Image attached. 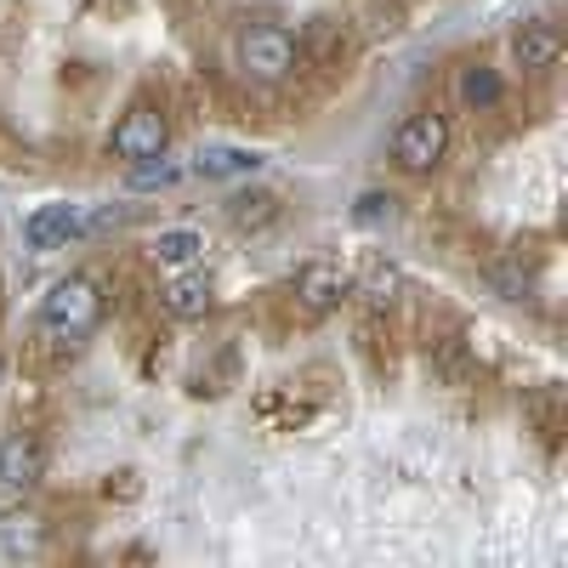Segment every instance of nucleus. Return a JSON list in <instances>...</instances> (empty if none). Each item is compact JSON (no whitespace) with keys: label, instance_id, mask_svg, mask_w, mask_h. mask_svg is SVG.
<instances>
[{"label":"nucleus","instance_id":"obj_1","mask_svg":"<svg viewBox=\"0 0 568 568\" xmlns=\"http://www.w3.org/2000/svg\"><path fill=\"white\" fill-rule=\"evenodd\" d=\"M103 313H109V296H103V284L91 278V273H69V278H58L52 284V296L40 302V329L52 342H85L91 329L103 324Z\"/></svg>","mask_w":568,"mask_h":568},{"label":"nucleus","instance_id":"obj_2","mask_svg":"<svg viewBox=\"0 0 568 568\" xmlns=\"http://www.w3.org/2000/svg\"><path fill=\"white\" fill-rule=\"evenodd\" d=\"M165 149H171V120H165V109H160L154 98H131L125 114H120L114 131H109V154L125 160V165H154V160H165Z\"/></svg>","mask_w":568,"mask_h":568},{"label":"nucleus","instance_id":"obj_3","mask_svg":"<svg viewBox=\"0 0 568 568\" xmlns=\"http://www.w3.org/2000/svg\"><path fill=\"white\" fill-rule=\"evenodd\" d=\"M449 154V114L438 109H415L398 120L393 131V165L409 171V176H433Z\"/></svg>","mask_w":568,"mask_h":568},{"label":"nucleus","instance_id":"obj_4","mask_svg":"<svg viewBox=\"0 0 568 568\" xmlns=\"http://www.w3.org/2000/svg\"><path fill=\"white\" fill-rule=\"evenodd\" d=\"M302 63V45L296 34L284 29V23H251L240 34V69L256 80V85H278V80H291Z\"/></svg>","mask_w":568,"mask_h":568},{"label":"nucleus","instance_id":"obj_5","mask_svg":"<svg viewBox=\"0 0 568 568\" xmlns=\"http://www.w3.org/2000/svg\"><path fill=\"white\" fill-rule=\"evenodd\" d=\"M291 296H296V307H302L307 318H329V313L353 296V273H347L342 262H307V267L296 273V284H291Z\"/></svg>","mask_w":568,"mask_h":568},{"label":"nucleus","instance_id":"obj_6","mask_svg":"<svg viewBox=\"0 0 568 568\" xmlns=\"http://www.w3.org/2000/svg\"><path fill=\"white\" fill-rule=\"evenodd\" d=\"M40 478H45V444H40V433H7V438H0V489L23 495Z\"/></svg>","mask_w":568,"mask_h":568},{"label":"nucleus","instance_id":"obj_7","mask_svg":"<svg viewBox=\"0 0 568 568\" xmlns=\"http://www.w3.org/2000/svg\"><path fill=\"white\" fill-rule=\"evenodd\" d=\"M91 222L74 205H40L34 216H23V245L29 251H63L69 240H80Z\"/></svg>","mask_w":568,"mask_h":568},{"label":"nucleus","instance_id":"obj_8","mask_svg":"<svg viewBox=\"0 0 568 568\" xmlns=\"http://www.w3.org/2000/svg\"><path fill=\"white\" fill-rule=\"evenodd\" d=\"M562 52H568V40H562L557 23H524V29L511 34V58H517V69H529V74L557 69Z\"/></svg>","mask_w":568,"mask_h":568},{"label":"nucleus","instance_id":"obj_9","mask_svg":"<svg viewBox=\"0 0 568 568\" xmlns=\"http://www.w3.org/2000/svg\"><path fill=\"white\" fill-rule=\"evenodd\" d=\"M211 278L205 273H194V267H187V273H176L171 284H165V291H160V307L171 313V318H205L211 313Z\"/></svg>","mask_w":568,"mask_h":568},{"label":"nucleus","instance_id":"obj_10","mask_svg":"<svg viewBox=\"0 0 568 568\" xmlns=\"http://www.w3.org/2000/svg\"><path fill=\"white\" fill-rule=\"evenodd\" d=\"M40 546H45V517L40 511H7V517H0V551L34 557Z\"/></svg>","mask_w":568,"mask_h":568},{"label":"nucleus","instance_id":"obj_11","mask_svg":"<svg viewBox=\"0 0 568 568\" xmlns=\"http://www.w3.org/2000/svg\"><path fill=\"white\" fill-rule=\"evenodd\" d=\"M149 256H154L160 267H194V262L205 256V240H200L194 227H165V233H154Z\"/></svg>","mask_w":568,"mask_h":568},{"label":"nucleus","instance_id":"obj_12","mask_svg":"<svg viewBox=\"0 0 568 568\" xmlns=\"http://www.w3.org/2000/svg\"><path fill=\"white\" fill-rule=\"evenodd\" d=\"M278 216V194H267V187H245V194H233L227 200V222L240 227V233H256Z\"/></svg>","mask_w":568,"mask_h":568},{"label":"nucleus","instance_id":"obj_13","mask_svg":"<svg viewBox=\"0 0 568 568\" xmlns=\"http://www.w3.org/2000/svg\"><path fill=\"white\" fill-rule=\"evenodd\" d=\"M256 165H262V154H251V149H205L194 171L205 182H222V176H251Z\"/></svg>","mask_w":568,"mask_h":568},{"label":"nucleus","instance_id":"obj_14","mask_svg":"<svg viewBox=\"0 0 568 568\" xmlns=\"http://www.w3.org/2000/svg\"><path fill=\"white\" fill-rule=\"evenodd\" d=\"M296 45H302V58L313 52L318 63H336V58L347 52V29H342L336 18H313V23H307V40H296Z\"/></svg>","mask_w":568,"mask_h":568},{"label":"nucleus","instance_id":"obj_15","mask_svg":"<svg viewBox=\"0 0 568 568\" xmlns=\"http://www.w3.org/2000/svg\"><path fill=\"white\" fill-rule=\"evenodd\" d=\"M353 291H358L364 302H375V307H393V302L404 296V273L387 267V262H375L364 278H353Z\"/></svg>","mask_w":568,"mask_h":568},{"label":"nucleus","instance_id":"obj_16","mask_svg":"<svg viewBox=\"0 0 568 568\" xmlns=\"http://www.w3.org/2000/svg\"><path fill=\"white\" fill-rule=\"evenodd\" d=\"M460 103H466V109H478V114H489V109L500 103V74L484 69V63H478V69H466V74H460Z\"/></svg>","mask_w":568,"mask_h":568},{"label":"nucleus","instance_id":"obj_17","mask_svg":"<svg viewBox=\"0 0 568 568\" xmlns=\"http://www.w3.org/2000/svg\"><path fill=\"white\" fill-rule=\"evenodd\" d=\"M393 211H398L393 194H364V200H358V222H382V216L393 222Z\"/></svg>","mask_w":568,"mask_h":568}]
</instances>
